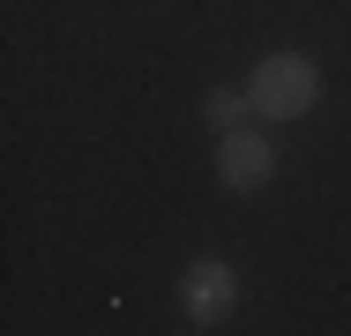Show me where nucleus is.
<instances>
[{"label":"nucleus","mask_w":351,"mask_h":336,"mask_svg":"<svg viewBox=\"0 0 351 336\" xmlns=\"http://www.w3.org/2000/svg\"><path fill=\"white\" fill-rule=\"evenodd\" d=\"M172 299H180V314H187L195 329H217V322H232V314H239V269L217 262V254H202V262L180 269Z\"/></svg>","instance_id":"f03ea898"},{"label":"nucleus","mask_w":351,"mask_h":336,"mask_svg":"<svg viewBox=\"0 0 351 336\" xmlns=\"http://www.w3.org/2000/svg\"><path fill=\"white\" fill-rule=\"evenodd\" d=\"M210 172H217L224 195H262L269 172H277V142H269V128H232V134H217Z\"/></svg>","instance_id":"7ed1b4c3"},{"label":"nucleus","mask_w":351,"mask_h":336,"mask_svg":"<svg viewBox=\"0 0 351 336\" xmlns=\"http://www.w3.org/2000/svg\"><path fill=\"white\" fill-rule=\"evenodd\" d=\"M202 120H210V134H232V128L254 120V105H247V90H224V82H217L210 97H202Z\"/></svg>","instance_id":"20e7f679"},{"label":"nucleus","mask_w":351,"mask_h":336,"mask_svg":"<svg viewBox=\"0 0 351 336\" xmlns=\"http://www.w3.org/2000/svg\"><path fill=\"white\" fill-rule=\"evenodd\" d=\"M239 90H247L254 120H306L322 105V67H314V53L284 45V53H262V60L247 67Z\"/></svg>","instance_id":"f257e3e1"}]
</instances>
